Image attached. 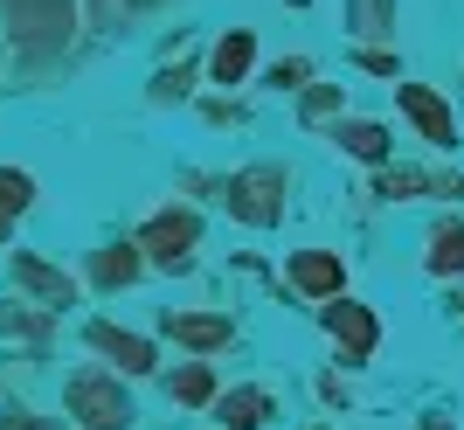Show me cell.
<instances>
[{
    "label": "cell",
    "mask_w": 464,
    "mask_h": 430,
    "mask_svg": "<svg viewBox=\"0 0 464 430\" xmlns=\"http://www.w3.org/2000/svg\"><path fill=\"white\" fill-rule=\"evenodd\" d=\"M28 201H35V181L21 167H0V236H7V215H21Z\"/></svg>",
    "instance_id": "obj_16"
},
{
    "label": "cell",
    "mask_w": 464,
    "mask_h": 430,
    "mask_svg": "<svg viewBox=\"0 0 464 430\" xmlns=\"http://www.w3.org/2000/svg\"><path fill=\"white\" fill-rule=\"evenodd\" d=\"M70 416H77L83 430H125L132 424V396H125V382H111V375H97V368H83V375H70Z\"/></svg>",
    "instance_id": "obj_1"
},
{
    "label": "cell",
    "mask_w": 464,
    "mask_h": 430,
    "mask_svg": "<svg viewBox=\"0 0 464 430\" xmlns=\"http://www.w3.org/2000/svg\"><path fill=\"white\" fill-rule=\"evenodd\" d=\"M333 139H340L353 160H388V132L374 125V118H353V125H340Z\"/></svg>",
    "instance_id": "obj_13"
},
{
    "label": "cell",
    "mask_w": 464,
    "mask_h": 430,
    "mask_svg": "<svg viewBox=\"0 0 464 430\" xmlns=\"http://www.w3.org/2000/svg\"><path fill=\"white\" fill-rule=\"evenodd\" d=\"M91 347H97V354H111V361H118L125 375H153V368H160L153 340H146V333L111 327V319H91Z\"/></svg>",
    "instance_id": "obj_7"
},
{
    "label": "cell",
    "mask_w": 464,
    "mask_h": 430,
    "mask_svg": "<svg viewBox=\"0 0 464 430\" xmlns=\"http://www.w3.org/2000/svg\"><path fill=\"white\" fill-rule=\"evenodd\" d=\"M430 271H464V222H444V230L430 236Z\"/></svg>",
    "instance_id": "obj_15"
},
{
    "label": "cell",
    "mask_w": 464,
    "mask_h": 430,
    "mask_svg": "<svg viewBox=\"0 0 464 430\" xmlns=\"http://www.w3.org/2000/svg\"><path fill=\"white\" fill-rule=\"evenodd\" d=\"M250 63H256V35H250V28H229V35L215 42V56H208V77L215 83H243V77H250Z\"/></svg>",
    "instance_id": "obj_10"
},
{
    "label": "cell",
    "mask_w": 464,
    "mask_h": 430,
    "mask_svg": "<svg viewBox=\"0 0 464 430\" xmlns=\"http://www.w3.org/2000/svg\"><path fill=\"white\" fill-rule=\"evenodd\" d=\"M291 285L305 298H340V285H347V264L333 250H291Z\"/></svg>",
    "instance_id": "obj_8"
},
{
    "label": "cell",
    "mask_w": 464,
    "mask_h": 430,
    "mask_svg": "<svg viewBox=\"0 0 464 430\" xmlns=\"http://www.w3.org/2000/svg\"><path fill=\"white\" fill-rule=\"evenodd\" d=\"M0 430H42V416H28V410H7V416H0Z\"/></svg>",
    "instance_id": "obj_22"
},
{
    "label": "cell",
    "mask_w": 464,
    "mask_h": 430,
    "mask_svg": "<svg viewBox=\"0 0 464 430\" xmlns=\"http://www.w3.org/2000/svg\"><path fill=\"white\" fill-rule=\"evenodd\" d=\"M333 104H340V91H312V98H305V112H312V118H326Z\"/></svg>",
    "instance_id": "obj_21"
},
{
    "label": "cell",
    "mask_w": 464,
    "mask_h": 430,
    "mask_svg": "<svg viewBox=\"0 0 464 430\" xmlns=\"http://www.w3.org/2000/svg\"><path fill=\"white\" fill-rule=\"evenodd\" d=\"M361 63H368V70H374V77H402V63H395V56H388V49H361Z\"/></svg>",
    "instance_id": "obj_20"
},
{
    "label": "cell",
    "mask_w": 464,
    "mask_h": 430,
    "mask_svg": "<svg viewBox=\"0 0 464 430\" xmlns=\"http://www.w3.org/2000/svg\"><path fill=\"white\" fill-rule=\"evenodd\" d=\"M7 21H14L21 49H56L77 28V7L70 0H7Z\"/></svg>",
    "instance_id": "obj_2"
},
{
    "label": "cell",
    "mask_w": 464,
    "mask_h": 430,
    "mask_svg": "<svg viewBox=\"0 0 464 430\" xmlns=\"http://www.w3.org/2000/svg\"><path fill=\"white\" fill-rule=\"evenodd\" d=\"M97 278H104V285H132V278H139V250H125V243L104 250V257H97Z\"/></svg>",
    "instance_id": "obj_17"
},
{
    "label": "cell",
    "mask_w": 464,
    "mask_h": 430,
    "mask_svg": "<svg viewBox=\"0 0 464 430\" xmlns=\"http://www.w3.org/2000/svg\"><path fill=\"white\" fill-rule=\"evenodd\" d=\"M201 243V222H194L188 209H160L153 222H146V236H139V250H153L167 271H188V250Z\"/></svg>",
    "instance_id": "obj_3"
},
{
    "label": "cell",
    "mask_w": 464,
    "mask_h": 430,
    "mask_svg": "<svg viewBox=\"0 0 464 430\" xmlns=\"http://www.w3.org/2000/svg\"><path fill=\"white\" fill-rule=\"evenodd\" d=\"M305 77H312V63H305V56H291V63H277V70H271V83H277V91H298Z\"/></svg>",
    "instance_id": "obj_19"
},
{
    "label": "cell",
    "mask_w": 464,
    "mask_h": 430,
    "mask_svg": "<svg viewBox=\"0 0 464 430\" xmlns=\"http://www.w3.org/2000/svg\"><path fill=\"white\" fill-rule=\"evenodd\" d=\"M326 333L347 347V361H368L382 347V327H374L368 306H353V298H326Z\"/></svg>",
    "instance_id": "obj_5"
},
{
    "label": "cell",
    "mask_w": 464,
    "mask_h": 430,
    "mask_svg": "<svg viewBox=\"0 0 464 430\" xmlns=\"http://www.w3.org/2000/svg\"><path fill=\"white\" fill-rule=\"evenodd\" d=\"M174 389V403H188V410H201V403H215V375H208V361H188V368L167 382Z\"/></svg>",
    "instance_id": "obj_14"
},
{
    "label": "cell",
    "mask_w": 464,
    "mask_h": 430,
    "mask_svg": "<svg viewBox=\"0 0 464 430\" xmlns=\"http://www.w3.org/2000/svg\"><path fill=\"white\" fill-rule=\"evenodd\" d=\"M14 285H28L42 306H77V285H70L63 271H49L42 257H14Z\"/></svg>",
    "instance_id": "obj_12"
},
{
    "label": "cell",
    "mask_w": 464,
    "mask_h": 430,
    "mask_svg": "<svg viewBox=\"0 0 464 430\" xmlns=\"http://www.w3.org/2000/svg\"><path fill=\"white\" fill-rule=\"evenodd\" d=\"M277 195H285V174H277V167H250V174L229 181V209L243 215V222H256V230L277 222V209H285Z\"/></svg>",
    "instance_id": "obj_4"
},
{
    "label": "cell",
    "mask_w": 464,
    "mask_h": 430,
    "mask_svg": "<svg viewBox=\"0 0 464 430\" xmlns=\"http://www.w3.org/2000/svg\"><path fill=\"white\" fill-rule=\"evenodd\" d=\"M215 424H222V430H264V424H271V396H264V389L215 396Z\"/></svg>",
    "instance_id": "obj_11"
},
{
    "label": "cell",
    "mask_w": 464,
    "mask_h": 430,
    "mask_svg": "<svg viewBox=\"0 0 464 430\" xmlns=\"http://www.w3.org/2000/svg\"><path fill=\"white\" fill-rule=\"evenodd\" d=\"M388 7H395V0H353V28H361V35H382Z\"/></svg>",
    "instance_id": "obj_18"
},
{
    "label": "cell",
    "mask_w": 464,
    "mask_h": 430,
    "mask_svg": "<svg viewBox=\"0 0 464 430\" xmlns=\"http://www.w3.org/2000/svg\"><path fill=\"white\" fill-rule=\"evenodd\" d=\"M395 98H402V112L416 118V132H423L430 146H458V118H450V104L437 98V91H423V83H395Z\"/></svg>",
    "instance_id": "obj_6"
},
{
    "label": "cell",
    "mask_w": 464,
    "mask_h": 430,
    "mask_svg": "<svg viewBox=\"0 0 464 430\" xmlns=\"http://www.w3.org/2000/svg\"><path fill=\"white\" fill-rule=\"evenodd\" d=\"M423 430H450V424H444V416H430V424H423Z\"/></svg>",
    "instance_id": "obj_23"
},
{
    "label": "cell",
    "mask_w": 464,
    "mask_h": 430,
    "mask_svg": "<svg viewBox=\"0 0 464 430\" xmlns=\"http://www.w3.org/2000/svg\"><path fill=\"white\" fill-rule=\"evenodd\" d=\"M167 333H174L180 347H194V354H215V347L236 340V319H222V313H167Z\"/></svg>",
    "instance_id": "obj_9"
}]
</instances>
